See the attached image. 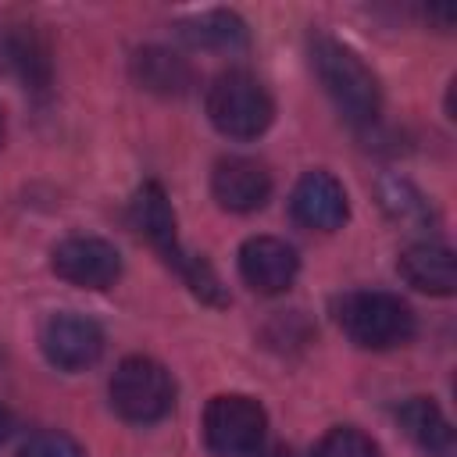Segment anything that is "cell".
Listing matches in <instances>:
<instances>
[{
    "label": "cell",
    "instance_id": "11",
    "mask_svg": "<svg viewBox=\"0 0 457 457\" xmlns=\"http://www.w3.org/2000/svg\"><path fill=\"white\" fill-rule=\"evenodd\" d=\"M211 193L225 211L246 214L271 196V175L253 157H221L211 171Z\"/></svg>",
    "mask_w": 457,
    "mask_h": 457
},
{
    "label": "cell",
    "instance_id": "6",
    "mask_svg": "<svg viewBox=\"0 0 457 457\" xmlns=\"http://www.w3.org/2000/svg\"><path fill=\"white\" fill-rule=\"evenodd\" d=\"M268 418L257 400L243 393L214 396L204 411V439L214 457H257Z\"/></svg>",
    "mask_w": 457,
    "mask_h": 457
},
{
    "label": "cell",
    "instance_id": "19",
    "mask_svg": "<svg viewBox=\"0 0 457 457\" xmlns=\"http://www.w3.org/2000/svg\"><path fill=\"white\" fill-rule=\"evenodd\" d=\"M261 457H300L293 446H271V450H264Z\"/></svg>",
    "mask_w": 457,
    "mask_h": 457
},
{
    "label": "cell",
    "instance_id": "9",
    "mask_svg": "<svg viewBox=\"0 0 457 457\" xmlns=\"http://www.w3.org/2000/svg\"><path fill=\"white\" fill-rule=\"evenodd\" d=\"M0 75L14 79L25 89H46L54 75V57L46 36L29 25L14 21L0 29Z\"/></svg>",
    "mask_w": 457,
    "mask_h": 457
},
{
    "label": "cell",
    "instance_id": "14",
    "mask_svg": "<svg viewBox=\"0 0 457 457\" xmlns=\"http://www.w3.org/2000/svg\"><path fill=\"white\" fill-rule=\"evenodd\" d=\"M132 79L139 89L157 96H186L193 89V68L168 46H143L132 54Z\"/></svg>",
    "mask_w": 457,
    "mask_h": 457
},
{
    "label": "cell",
    "instance_id": "20",
    "mask_svg": "<svg viewBox=\"0 0 457 457\" xmlns=\"http://www.w3.org/2000/svg\"><path fill=\"white\" fill-rule=\"evenodd\" d=\"M7 432H11V414H7V407L0 403V443L7 439Z\"/></svg>",
    "mask_w": 457,
    "mask_h": 457
},
{
    "label": "cell",
    "instance_id": "10",
    "mask_svg": "<svg viewBox=\"0 0 457 457\" xmlns=\"http://www.w3.org/2000/svg\"><path fill=\"white\" fill-rule=\"evenodd\" d=\"M296 268H300L296 250L286 239L253 236L239 246V275L253 293L275 296V293L289 289L296 278Z\"/></svg>",
    "mask_w": 457,
    "mask_h": 457
},
{
    "label": "cell",
    "instance_id": "5",
    "mask_svg": "<svg viewBox=\"0 0 457 457\" xmlns=\"http://www.w3.org/2000/svg\"><path fill=\"white\" fill-rule=\"evenodd\" d=\"M111 407L132 425H154L175 407V382L154 357H125L111 375Z\"/></svg>",
    "mask_w": 457,
    "mask_h": 457
},
{
    "label": "cell",
    "instance_id": "17",
    "mask_svg": "<svg viewBox=\"0 0 457 457\" xmlns=\"http://www.w3.org/2000/svg\"><path fill=\"white\" fill-rule=\"evenodd\" d=\"M314 457H378V446L371 443V436H364L361 428L339 425L328 428L314 450Z\"/></svg>",
    "mask_w": 457,
    "mask_h": 457
},
{
    "label": "cell",
    "instance_id": "3",
    "mask_svg": "<svg viewBox=\"0 0 457 457\" xmlns=\"http://www.w3.org/2000/svg\"><path fill=\"white\" fill-rule=\"evenodd\" d=\"M339 328L364 350H393L414 336L411 307L382 289H357L336 303Z\"/></svg>",
    "mask_w": 457,
    "mask_h": 457
},
{
    "label": "cell",
    "instance_id": "21",
    "mask_svg": "<svg viewBox=\"0 0 457 457\" xmlns=\"http://www.w3.org/2000/svg\"><path fill=\"white\" fill-rule=\"evenodd\" d=\"M0 143H4V111H0Z\"/></svg>",
    "mask_w": 457,
    "mask_h": 457
},
{
    "label": "cell",
    "instance_id": "13",
    "mask_svg": "<svg viewBox=\"0 0 457 457\" xmlns=\"http://www.w3.org/2000/svg\"><path fill=\"white\" fill-rule=\"evenodd\" d=\"M396 268L407 286H414L428 296H450L457 289V261H453L450 246H443V243H411L400 253Z\"/></svg>",
    "mask_w": 457,
    "mask_h": 457
},
{
    "label": "cell",
    "instance_id": "16",
    "mask_svg": "<svg viewBox=\"0 0 457 457\" xmlns=\"http://www.w3.org/2000/svg\"><path fill=\"white\" fill-rule=\"evenodd\" d=\"M179 36L200 50H232L246 43V25L232 11H204L179 25Z\"/></svg>",
    "mask_w": 457,
    "mask_h": 457
},
{
    "label": "cell",
    "instance_id": "2",
    "mask_svg": "<svg viewBox=\"0 0 457 457\" xmlns=\"http://www.w3.org/2000/svg\"><path fill=\"white\" fill-rule=\"evenodd\" d=\"M311 64H314V75L321 79L325 93L332 96L336 111L346 121L371 125L378 118V107H382L378 79L346 43H339L332 36H314L311 39Z\"/></svg>",
    "mask_w": 457,
    "mask_h": 457
},
{
    "label": "cell",
    "instance_id": "1",
    "mask_svg": "<svg viewBox=\"0 0 457 457\" xmlns=\"http://www.w3.org/2000/svg\"><path fill=\"white\" fill-rule=\"evenodd\" d=\"M132 225L150 239V246L182 275V282L207 303H225L221 278L211 271L207 261L193 257L182 250L179 232H175V211L168 204V193L157 182H143L132 196Z\"/></svg>",
    "mask_w": 457,
    "mask_h": 457
},
{
    "label": "cell",
    "instance_id": "7",
    "mask_svg": "<svg viewBox=\"0 0 457 457\" xmlns=\"http://www.w3.org/2000/svg\"><path fill=\"white\" fill-rule=\"evenodd\" d=\"M43 353L54 368L61 371H86L89 364L100 361L104 353V332L93 318L79 314V311H57L43 321L39 332Z\"/></svg>",
    "mask_w": 457,
    "mask_h": 457
},
{
    "label": "cell",
    "instance_id": "8",
    "mask_svg": "<svg viewBox=\"0 0 457 457\" xmlns=\"http://www.w3.org/2000/svg\"><path fill=\"white\" fill-rule=\"evenodd\" d=\"M54 271L82 289H107L121 275V253L96 236H68L50 253Z\"/></svg>",
    "mask_w": 457,
    "mask_h": 457
},
{
    "label": "cell",
    "instance_id": "12",
    "mask_svg": "<svg viewBox=\"0 0 457 457\" xmlns=\"http://www.w3.org/2000/svg\"><path fill=\"white\" fill-rule=\"evenodd\" d=\"M289 211L303 228H318V232H332L346 221L350 207H346V189L339 186V179H332L328 171H307L289 196Z\"/></svg>",
    "mask_w": 457,
    "mask_h": 457
},
{
    "label": "cell",
    "instance_id": "4",
    "mask_svg": "<svg viewBox=\"0 0 457 457\" xmlns=\"http://www.w3.org/2000/svg\"><path fill=\"white\" fill-rule=\"evenodd\" d=\"M207 118L214 121V129L221 136H232V139H257L271 118H275V107H271V96L268 89L250 75V71H221L211 89H207Z\"/></svg>",
    "mask_w": 457,
    "mask_h": 457
},
{
    "label": "cell",
    "instance_id": "15",
    "mask_svg": "<svg viewBox=\"0 0 457 457\" xmlns=\"http://www.w3.org/2000/svg\"><path fill=\"white\" fill-rule=\"evenodd\" d=\"M403 432L428 453V457H457V439L453 428L446 421V414L439 411L436 400L428 396H411L400 411H396Z\"/></svg>",
    "mask_w": 457,
    "mask_h": 457
},
{
    "label": "cell",
    "instance_id": "18",
    "mask_svg": "<svg viewBox=\"0 0 457 457\" xmlns=\"http://www.w3.org/2000/svg\"><path fill=\"white\" fill-rule=\"evenodd\" d=\"M18 457H86V453H82V446L71 436L46 428V432L29 436L25 446L18 450Z\"/></svg>",
    "mask_w": 457,
    "mask_h": 457
}]
</instances>
